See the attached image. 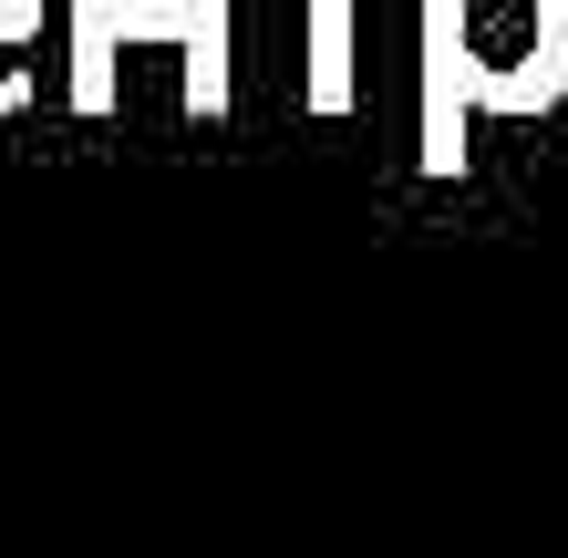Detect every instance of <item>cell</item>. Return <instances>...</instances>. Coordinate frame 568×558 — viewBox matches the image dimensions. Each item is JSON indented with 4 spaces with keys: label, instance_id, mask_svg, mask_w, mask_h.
<instances>
[{
    "label": "cell",
    "instance_id": "cell-4",
    "mask_svg": "<svg viewBox=\"0 0 568 558\" xmlns=\"http://www.w3.org/2000/svg\"><path fill=\"white\" fill-rule=\"evenodd\" d=\"M31 21H42V0H0V42H31Z\"/></svg>",
    "mask_w": 568,
    "mask_h": 558
},
{
    "label": "cell",
    "instance_id": "cell-2",
    "mask_svg": "<svg viewBox=\"0 0 568 558\" xmlns=\"http://www.w3.org/2000/svg\"><path fill=\"white\" fill-rule=\"evenodd\" d=\"M124 42H176L186 52V114L217 124L239 104V0H73V104L114 114V62Z\"/></svg>",
    "mask_w": 568,
    "mask_h": 558
},
{
    "label": "cell",
    "instance_id": "cell-1",
    "mask_svg": "<svg viewBox=\"0 0 568 558\" xmlns=\"http://www.w3.org/2000/svg\"><path fill=\"white\" fill-rule=\"evenodd\" d=\"M424 21V176H465L476 114L568 104V0H414Z\"/></svg>",
    "mask_w": 568,
    "mask_h": 558
},
{
    "label": "cell",
    "instance_id": "cell-3",
    "mask_svg": "<svg viewBox=\"0 0 568 558\" xmlns=\"http://www.w3.org/2000/svg\"><path fill=\"white\" fill-rule=\"evenodd\" d=\"M300 93H311L321 124L352 114V0H311V31H300Z\"/></svg>",
    "mask_w": 568,
    "mask_h": 558
}]
</instances>
